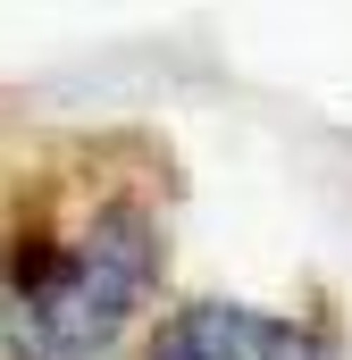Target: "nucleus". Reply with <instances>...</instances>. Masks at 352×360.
Wrapping results in <instances>:
<instances>
[{"mask_svg":"<svg viewBox=\"0 0 352 360\" xmlns=\"http://www.w3.org/2000/svg\"><path fill=\"white\" fill-rule=\"evenodd\" d=\"M168 210L143 184H59L0 226V352L109 360L160 302Z\"/></svg>","mask_w":352,"mask_h":360,"instance_id":"obj_1","label":"nucleus"},{"mask_svg":"<svg viewBox=\"0 0 352 360\" xmlns=\"http://www.w3.org/2000/svg\"><path fill=\"white\" fill-rule=\"evenodd\" d=\"M134 360H336V344L285 310H252V302H218V293H193L168 302L151 327H143V352Z\"/></svg>","mask_w":352,"mask_h":360,"instance_id":"obj_2","label":"nucleus"}]
</instances>
